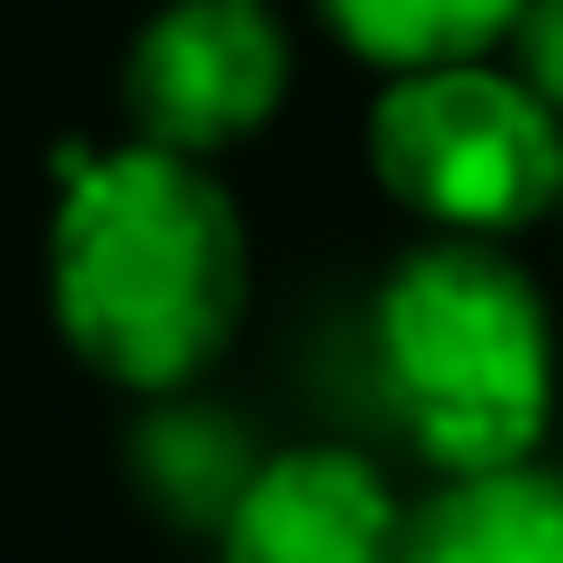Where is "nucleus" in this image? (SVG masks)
Segmentation results:
<instances>
[{
	"instance_id": "f03ea898",
	"label": "nucleus",
	"mask_w": 563,
	"mask_h": 563,
	"mask_svg": "<svg viewBox=\"0 0 563 563\" xmlns=\"http://www.w3.org/2000/svg\"><path fill=\"white\" fill-rule=\"evenodd\" d=\"M369 369L396 440L449 484L545 449L554 422V317L510 238L431 229L369 299Z\"/></svg>"
},
{
	"instance_id": "7ed1b4c3",
	"label": "nucleus",
	"mask_w": 563,
	"mask_h": 563,
	"mask_svg": "<svg viewBox=\"0 0 563 563\" xmlns=\"http://www.w3.org/2000/svg\"><path fill=\"white\" fill-rule=\"evenodd\" d=\"M361 141L378 194L422 229L519 238L563 220V114L501 53L387 79Z\"/></svg>"
},
{
	"instance_id": "1a4fd4ad",
	"label": "nucleus",
	"mask_w": 563,
	"mask_h": 563,
	"mask_svg": "<svg viewBox=\"0 0 563 563\" xmlns=\"http://www.w3.org/2000/svg\"><path fill=\"white\" fill-rule=\"evenodd\" d=\"M501 62L563 114V0H528L519 18H510V44H501Z\"/></svg>"
},
{
	"instance_id": "0eeeda50",
	"label": "nucleus",
	"mask_w": 563,
	"mask_h": 563,
	"mask_svg": "<svg viewBox=\"0 0 563 563\" xmlns=\"http://www.w3.org/2000/svg\"><path fill=\"white\" fill-rule=\"evenodd\" d=\"M528 0H317L325 35L352 62L387 70V79L449 70V62H493L510 44V18Z\"/></svg>"
},
{
	"instance_id": "423d86ee",
	"label": "nucleus",
	"mask_w": 563,
	"mask_h": 563,
	"mask_svg": "<svg viewBox=\"0 0 563 563\" xmlns=\"http://www.w3.org/2000/svg\"><path fill=\"white\" fill-rule=\"evenodd\" d=\"M405 563H563V475L537 457L449 475L413 510Z\"/></svg>"
},
{
	"instance_id": "6e6552de",
	"label": "nucleus",
	"mask_w": 563,
	"mask_h": 563,
	"mask_svg": "<svg viewBox=\"0 0 563 563\" xmlns=\"http://www.w3.org/2000/svg\"><path fill=\"white\" fill-rule=\"evenodd\" d=\"M167 405V396H158ZM141 475H150V493L167 501V510H185V519H229V501H238V484L255 475L246 466V449H238V431L229 422H211V413H185V405H167L150 431H141Z\"/></svg>"
},
{
	"instance_id": "20e7f679",
	"label": "nucleus",
	"mask_w": 563,
	"mask_h": 563,
	"mask_svg": "<svg viewBox=\"0 0 563 563\" xmlns=\"http://www.w3.org/2000/svg\"><path fill=\"white\" fill-rule=\"evenodd\" d=\"M290 97V35L264 0H167L141 18L123 53V114L132 141L211 158L273 123Z\"/></svg>"
},
{
	"instance_id": "f257e3e1",
	"label": "nucleus",
	"mask_w": 563,
	"mask_h": 563,
	"mask_svg": "<svg viewBox=\"0 0 563 563\" xmlns=\"http://www.w3.org/2000/svg\"><path fill=\"white\" fill-rule=\"evenodd\" d=\"M53 325L132 396H185L246 317V220L185 150H62L53 202Z\"/></svg>"
},
{
	"instance_id": "39448f33",
	"label": "nucleus",
	"mask_w": 563,
	"mask_h": 563,
	"mask_svg": "<svg viewBox=\"0 0 563 563\" xmlns=\"http://www.w3.org/2000/svg\"><path fill=\"white\" fill-rule=\"evenodd\" d=\"M405 493L343 440L273 449L220 519V563H405Z\"/></svg>"
}]
</instances>
